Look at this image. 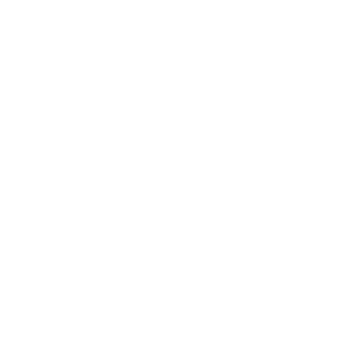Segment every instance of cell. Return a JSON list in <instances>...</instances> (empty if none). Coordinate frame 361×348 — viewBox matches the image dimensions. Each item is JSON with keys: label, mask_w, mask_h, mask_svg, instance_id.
Masks as SVG:
<instances>
[]
</instances>
